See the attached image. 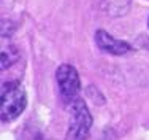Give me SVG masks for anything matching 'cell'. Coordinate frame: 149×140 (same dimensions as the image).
Instances as JSON below:
<instances>
[{
  "mask_svg": "<svg viewBox=\"0 0 149 140\" xmlns=\"http://www.w3.org/2000/svg\"><path fill=\"white\" fill-rule=\"evenodd\" d=\"M27 107L26 89L16 81H6L2 86V108L0 118L3 123L15 121Z\"/></svg>",
  "mask_w": 149,
  "mask_h": 140,
  "instance_id": "obj_1",
  "label": "cell"
},
{
  "mask_svg": "<svg viewBox=\"0 0 149 140\" xmlns=\"http://www.w3.org/2000/svg\"><path fill=\"white\" fill-rule=\"evenodd\" d=\"M92 127V115L86 102L74 99L70 102V126L65 140H86Z\"/></svg>",
  "mask_w": 149,
  "mask_h": 140,
  "instance_id": "obj_2",
  "label": "cell"
},
{
  "mask_svg": "<svg viewBox=\"0 0 149 140\" xmlns=\"http://www.w3.org/2000/svg\"><path fill=\"white\" fill-rule=\"evenodd\" d=\"M56 80H57L60 94L67 102L70 103L74 99H78V94L81 91V80L78 70L73 65H70V64L59 65L57 72H56Z\"/></svg>",
  "mask_w": 149,
  "mask_h": 140,
  "instance_id": "obj_3",
  "label": "cell"
},
{
  "mask_svg": "<svg viewBox=\"0 0 149 140\" xmlns=\"http://www.w3.org/2000/svg\"><path fill=\"white\" fill-rule=\"evenodd\" d=\"M95 43H97V46L102 51L114 54V56H122L130 51V45L127 42L114 38L113 35H109L106 30H102V29L95 32Z\"/></svg>",
  "mask_w": 149,
  "mask_h": 140,
  "instance_id": "obj_4",
  "label": "cell"
},
{
  "mask_svg": "<svg viewBox=\"0 0 149 140\" xmlns=\"http://www.w3.org/2000/svg\"><path fill=\"white\" fill-rule=\"evenodd\" d=\"M16 57H17L16 54L10 56V49H3V51H2V64H0L2 70H6V69H8V67L16 61Z\"/></svg>",
  "mask_w": 149,
  "mask_h": 140,
  "instance_id": "obj_5",
  "label": "cell"
},
{
  "mask_svg": "<svg viewBox=\"0 0 149 140\" xmlns=\"http://www.w3.org/2000/svg\"><path fill=\"white\" fill-rule=\"evenodd\" d=\"M148 27H149V19H148Z\"/></svg>",
  "mask_w": 149,
  "mask_h": 140,
  "instance_id": "obj_6",
  "label": "cell"
}]
</instances>
